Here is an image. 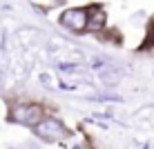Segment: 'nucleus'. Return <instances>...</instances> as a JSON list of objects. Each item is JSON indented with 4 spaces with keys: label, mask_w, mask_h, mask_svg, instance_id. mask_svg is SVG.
Wrapping results in <instances>:
<instances>
[{
    "label": "nucleus",
    "mask_w": 154,
    "mask_h": 149,
    "mask_svg": "<svg viewBox=\"0 0 154 149\" xmlns=\"http://www.w3.org/2000/svg\"><path fill=\"white\" fill-rule=\"evenodd\" d=\"M45 116V109L36 103H18L14 105L11 111H9V120L11 122H18V125H27V127H34L38 125Z\"/></svg>",
    "instance_id": "1"
},
{
    "label": "nucleus",
    "mask_w": 154,
    "mask_h": 149,
    "mask_svg": "<svg viewBox=\"0 0 154 149\" xmlns=\"http://www.w3.org/2000/svg\"><path fill=\"white\" fill-rule=\"evenodd\" d=\"M34 131L38 138H42L47 142H56V140H63V138L69 136V129H65V125L54 116H42V120L38 125H34Z\"/></svg>",
    "instance_id": "2"
},
{
    "label": "nucleus",
    "mask_w": 154,
    "mask_h": 149,
    "mask_svg": "<svg viewBox=\"0 0 154 149\" xmlns=\"http://www.w3.org/2000/svg\"><path fill=\"white\" fill-rule=\"evenodd\" d=\"M58 20H60V27H65L72 34H85L87 31V7L65 9Z\"/></svg>",
    "instance_id": "3"
},
{
    "label": "nucleus",
    "mask_w": 154,
    "mask_h": 149,
    "mask_svg": "<svg viewBox=\"0 0 154 149\" xmlns=\"http://www.w3.org/2000/svg\"><path fill=\"white\" fill-rule=\"evenodd\" d=\"M105 27V11L100 7H87V31H98Z\"/></svg>",
    "instance_id": "4"
}]
</instances>
